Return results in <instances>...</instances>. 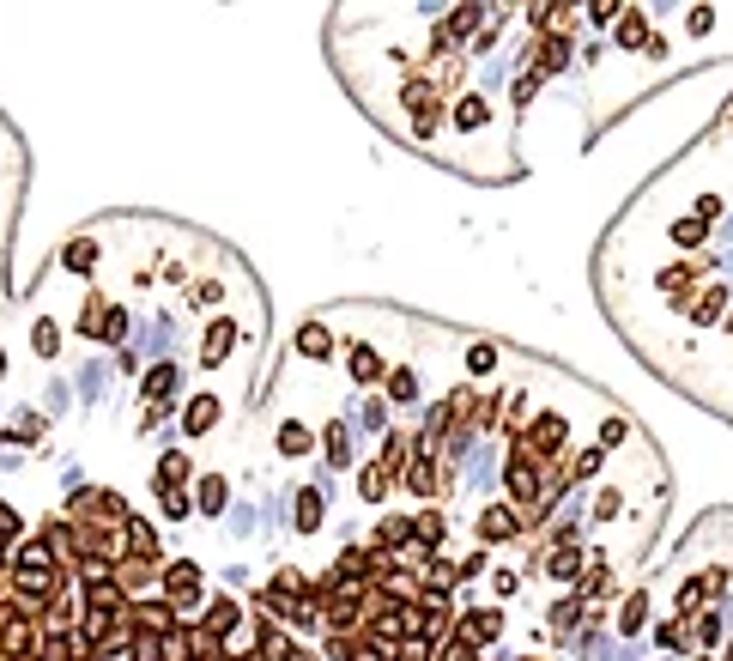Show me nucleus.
Returning <instances> with one entry per match:
<instances>
[{
    "label": "nucleus",
    "instance_id": "25",
    "mask_svg": "<svg viewBox=\"0 0 733 661\" xmlns=\"http://www.w3.org/2000/svg\"><path fill=\"white\" fill-rule=\"evenodd\" d=\"M685 315H691V322H721V315H728V291H721V285H709L697 304H685Z\"/></svg>",
    "mask_w": 733,
    "mask_h": 661
},
{
    "label": "nucleus",
    "instance_id": "47",
    "mask_svg": "<svg viewBox=\"0 0 733 661\" xmlns=\"http://www.w3.org/2000/svg\"><path fill=\"white\" fill-rule=\"evenodd\" d=\"M612 443H625V418H606L600 425V450H612Z\"/></svg>",
    "mask_w": 733,
    "mask_h": 661
},
{
    "label": "nucleus",
    "instance_id": "54",
    "mask_svg": "<svg viewBox=\"0 0 733 661\" xmlns=\"http://www.w3.org/2000/svg\"><path fill=\"white\" fill-rule=\"evenodd\" d=\"M0 377H6V352H0Z\"/></svg>",
    "mask_w": 733,
    "mask_h": 661
},
{
    "label": "nucleus",
    "instance_id": "1",
    "mask_svg": "<svg viewBox=\"0 0 733 661\" xmlns=\"http://www.w3.org/2000/svg\"><path fill=\"white\" fill-rule=\"evenodd\" d=\"M43 625H36V607L19 594H0V661H36L43 656Z\"/></svg>",
    "mask_w": 733,
    "mask_h": 661
},
{
    "label": "nucleus",
    "instance_id": "37",
    "mask_svg": "<svg viewBox=\"0 0 733 661\" xmlns=\"http://www.w3.org/2000/svg\"><path fill=\"white\" fill-rule=\"evenodd\" d=\"M485 370H498V346L491 340H473L466 346V377H485Z\"/></svg>",
    "mask_w": 733,
    "mask_h": 661
},
{
    "label": "nucleus",
    "instance_id": "30",
    "mask_svg": "<svg viewBox=\"0 0 733 661\" xmlns=\"http://www.w3.org/2000/svg\"><path fill=\"white\" fill-rule=\"evenodd\" d=\"M322 443H328V461H333V467H346V461H352V455H346V450H352V431H346V418H333L328 431H322Z\"/></svg>",
    "mask_w": 733,
    "mask_h": 661
},
{
    "label": "nucleus",
    "instance_id": "24",
    "mask_svg": "<svg viewBox=\"0 0 733 661\" xmlns=\"http://www.w3.org/2000/svg\"><path fill=\"white\" fill-rule=\"evenodd\" d=\"M412 534H418V546H425V553H436V546H442V534H449L442 510H418V516H412Z\"/></svg>",
    "mask_w": 733,
    "mask_h": 661
},
{
    "label": "nucleus",
    "instance_id": "12",
    "mask_svg": "<svg viewBox=\"0 0 733 661\" xmlns=\"http://www.w3.org/2000/svg\"><path fill=\"white\" fill-rule=\"evenodd\" d=\"M333 346H339V340H333V328H328V322H303V328H298V352L309 358V364H328Z\"/></svg>",
    "mask_w": 733,
    "mask_h": 661
},
{
    "label": "nucleus",
    "instance_id": "49",
    "mask_svg": "<svg viewBox=\"0 0 733 661\" xmlns=\"http://www.w3.org/2000/svg\"><path fill=\"white\" fill-rule=\"evenodd\" d=\"M273 661H322V656H315V649H303V643H291V637H285V649H279V656H273Z\"/></svg>",
    "mask_w": 733,
    "mask_h": 661
},
{
    "label": "nucleus",
    "instance_id": "35",
    "mask_svg": "<svg viewBox=\"0 0 733 661\" xmlns=\"http://www.w3.org/2000/svg\"><path fill=\"white\" fill-rule=\"evenodd\" d=\"M358 649H364V637H322V661H358Z\"/></svg>",
    "mask_w": 733,
    "mask_h": 661
},
{
    "label": "nucleus",
    "instance_id": "40",
    "mask_svg": "<svg viewBox=\"0 0 733 661\" xmlns=\"http://www.w3.org/2000/svg\"><path fill=\"white\" fill-rule=\"evenodd\" d=\"M655 643H661V649H685V643H691V631H685V619H666V625L655 631Z\"/></svg>",
    "mask_w": 733,
    "mask_h": 661
},
{
    "label": "nucleus",
    "instance_id": "29",
    "mask_svg": "<svg viewBox=\"0 0 733 661\" xmlns=\"http://www.w3.org/2000/svg\"><path fill=\"white\" fill-rule=\"evenodd\" d=\"M485 122H491V104H485V98H461V104H455V128H461V134L485 128Z\"/></svg>",
    "mask_w": 733,
    "mask_h": 661
},
{
    "label": "nucleus",
    "instance_id": "43",
    "mask_svg": "<svg viewBox=\"0 0 733 661\" xmlns=\"http://www.w3.org/2000/svg\"><path fill=\"white\" fill-rule=\"evenodd\" d=\"M703 237H709V225H703V219H679V225H673V243H703Z\"/></svg>",
    "mask_w": 733,
    "mask_h": 661
},
{
    "label": "nucleus",
    "instance_id": "28",
    "mask_svg": "<svg viewBox=\"0 0 733 661\" xmlns=\"http://www.w3.org/2000/svg\"><path fill=\"white\" fill-rule=\"evenodd\" d=\"M31 352H36V358H55V352H61V328H55L49 315H36V322H31Z\"/></svg>",
    "mask_w": 733,
    "mask_h": 661
},
{
    "label": "nucleus",
    "instance_id": "50",
    "mask_svg": "<svg viewBox=\"0 0 733 661\" xmlns=\"http://www.w3.org/2000/svg\"><path fill=\"white\" fill-rule=\"evenodd\" d=\"M618 12H625V6H612V0H594V6H588V19H594V25H612Z\"/></svg>",
    "mask_w": 733,
    "mask_h": 661
},
{
    "label": "nucleus",
    "instance_id": "14",
    "mask_svg": "<svg viewBox=\"0 0 733 661\" xmlns=\"http://www.w3.org/2000/svg\"><path fill=\"white\" fill-rule=\"evenodd\" d=\"M176 383H182V364H176V358H158V364L146 370V383H139V394H146L152 407H164V394H170Z\"/></svg>",
    "mask_w": 733,
    "mask_h": 661
},
{
    "label": "nucleus",
    "instance_id": "7",
    "mask_svg": "<svg viewBox=\"0 0 733 661\" xmlns=\"http://www.w3.org/2000/svg\"><path fill=\"white\" fill-rule=\"evenodd\" d=\"M122 540H128L133 564H152V570L164 564V553H158V528L146 522V516H128V522H122Z\"/></svg>",
    "mask_w": 733,
    "mask_h": 661
},
{
    "label": "nucleus",
    "instance_id": "4",
    "mask_svg": "<svg viewBox=\"0 0 733 661\" xmlns=\"http://www.w3.org/2000/svg\"><path fill=\"white\" fill-rule=\"evenodd\" d=\"M128 631H146V637H170V631H182V613L170 607L164 594H152V601H133V607H128Z\"/></svg>",
    "mask_w": 733,
    "mask_h": 661
},
{
    "label": "nucleus",
    "instance_id": "21",
    "mask_svg": "<svg viewBox=\"0 0 733 661\" xmlns=\"http://www.w3.org/2000/svg\"><path fill=\"white\" fill-rule=\"evenodd\" d=\"M612 36H618V49H649V36H655V31H649V19H642L636 6H625V12H618V31H612Z\"/></svg>",
    "mask_w": 733,
    "mask_h": 661
},
{
    "label": "nucleus",
    "instance_id": "44",
    "mask_svg": "<svg viewBox=\"0 0 733 661\" xmlns=\"http://www.w3.org/2000/svg\"><path fill=\"white\" fill-rule=\"evenodd\" d=\"M98 340H128V310L109 304V310H103V334H98Z\"/></svg>",
    "mask_w": 733,
    "mask_h": 661
},
{
    "label": "nucleus",
    "instance_id": "17",
    "mask_svg": "<svg viewBox=\"0 0 733 661\" xmlns=\"http://www.w3.org/2000/svg\"><path fill=\"white\" fill-rule=\"evenodd\" d=\"M195 510H206V516H225V510H231V480H225V474H206V480H200V491H195Z\"/></svg>",
    "mask_w": 733,
    "mask_h": 661
},
{
    "label": "nucleus",
    "instance_id": "33",
    "mask_svg": "<svg viewBox=\"0 0 733 661\" xmlns=\"http://www.w3.org/2000/svg\"><path fill=\"white\" fill-rule=\"evenodd\" d=\"M546 570H552V577H558V583H576V577H582V553H576V546H558V553H552V564H546Z\"/></svg>",
    "mask_w": 733,
    "mask_h": 661
},
{
    "label": "nucleus",
    "instance_id": "39",
    "mask_svg": "<svg viewBox=\"0 0 733 661\" xmlns=\"http://www.w3.org/2000/svg\"><path fill=\"white\" fill-rule=\"evenodd\" d=\"M412 394H418V377H412L406 364H400V370H388V401H400V407H406Z\"/></svg>",
    "mask_w": 733,
    "mask_h": 661
},
{
    "label": "nucleus",
    "instance_id": "34",
    "mask_svg": "<svg viewBox=\"0 0 733 661\" xmlns=\"http://www.w3.org/2000/svg\"><path fill=\"white\" fill-rule=\"evenodd\" d=\"M642 619H649V594H625V613H618V631H625V637H636V631H642Z\"/></svg>",
    "mask_w": 733,
    "mask_h": 661
},
{
    "label": "nucleus",
    "instance_id": "38",
    "mask_svg": "<svg viewBox=\"0 0 733 661\" xmlns=\"http://www.w3.org/2000/svg\"><path fill=\"white\" fill-rule=\"evenodd\" d=\"M436 661H485V649L466 637H449V643H436Z\"/></svg>",
    "mask_w": 733,
    "mask_h": 661
},
{
    "label": "nucleus",
    "instance_id": "27",
    "mask_svg": "<svg viewBox=\"0 0 733 661\" xmlns=\"http://www.w3.org/2000/svg\"><path fill=\"white\" fill-rule=\"evenodd\" d=\"M479 19H485V6H455V12H449V25H442V36H449V43H461V36L479 31Z\"/></svg>",
    "mask_w": 733,
    "mask_h": 661
},
{
    "label": "nucleus",
    "instance_id": "26",
    "mask_svg": "<svg viewBox=\"0 0 733 661\" xmlns=\"http://www.w3.org/2000/svg\"><path fill=\"white\" fill-rule=\"evenodd\" d=\"M158 491V510H164V522H182V516H195V498L182 486H152Z\"/></svg>",
    "mask_w": 733,
    "mask_h": 661
},
{
    "label": "nucleus",
    "instance_id": "13",
    "mask_svg": "<svg viewBox=\"0 0 733 661\" xmlns=\"http://www.w3.org/2000/svg\"><path fill=\"white\" fill-rule=\"evenodd\" d=\"M231 346H236V322H231V315H219V322L206 328V340H200V364H225Z\"/></svg>",
    "mask_w": 733,
    "mask_h": 661
},
{
    "label": "nucleus",
    "instance_id": "23",
    "mask_svg": "<svg viewBox=\"0 0 733 661\" xmlns=\"http://www.w3.org/2000/svg\"><path fill=\"white\" fill-rule=\"evenodd\" d=\"M273 443H279V455H309L315 431H309V425H298V418H285V425L273 431Z\"/></svg>",
    "mask_w": 733,
    "mask_h": 661
},
{
    "label": "nucleus",
    "instance_id": "18",
    "mask_svg": "<svg viewBox=\"0 0 733 661\" xmlns=\"http://www.w3.org/2000/svg\"><path fill=\"white\" fill-rule=\"evenodd\" d=\"M212 425H219V394H195L188 413H182V431H188V437H206Z\"/></svg>",
    "mask_w": 733,
    "mask_h": 661
},
{
    "label": "nucleus",
    "instance_id": "48",
    "mask_svg": "<svg viewBox=\"0 0 733 661\" xmlns=\"http://www.w3.org/2000/svg\"><path fill=\"white\" fill-rule=\"evenodd\" d=\"M697 637L703 643H721V619H715V613H697Z\"/></svg>",
    "mask_w": 733,
    "mask_h": 661
},
{
    "label": "nucleus",
    "instance_id": "46",
    "mask_svg": "<svg viewBox=\"0 0 733 661\" xmlns=\"http://www.w3.org/2000/svg\"><path fill=\"white\" fill-rule=\"evenodd\" d=\"M685 25H691V36H709V31H715V6H691Z\"/></svg>",
    "mask_w": 733,
    "mask_h": 661
},
{
    "label": "nucleus",
    "instance_id": "10",
    "mask_svg": "<svg viewBox=\"0 0 733 661\" xmlns=\"http://www.w3.org/2000/svg\"><path fill=\"white\" fill-rule=\"evenodd\" d=\"M346 370H352V383H388V358L370 346V340H352V358H346Z\"/></svg>",
    "mask_w": 733,
    "mask_h": 661
},
{
    "label": "nucleus",
    "instance_id": "45",
    "mask_svg": "<svg viewBox=\"0 0 733 661\" xmlns=\"http://www.w3.org/2000/svg\"><path fill=\"white\" fill-rule=\"evenodd\" d=\"M618 510H625V491H612V486H606V491L594 498V516H600V522H612Z\"/></svg>",
    "mask_w": 733,
    "mask_h": 661
},
{
    "label": "nucleus",
    "instance_id": "15",
    "mask_svg": "<svg viewBox=\"0 0 733 661\" xmlns=\"http://www.w3.org/2000/svg\"><path fill=\"white\" fill-rule=\"evenodd\" d=\"M564 68H570V36L546 31V36H539V55H533V73L546 79V73H564Z\"/></svg>",
    "mask_w": 733,
    "mask_h": 661
},
{
    "label": "nucleus",
    "instance_id": "11",
    "mask_svg": "<svg viewBox=\"0 0 733 661\" xmlns=\"http://www.w3.org/2000/svg\"><path fill=\"white\" fill-rule=\"evenodd\" d=\"M515 534H522L515 504H485V510H479V540H491V546H498V540H515Z\"/></svg>",
    "mask_w": 733,
    "mask_h": 661
},
{
    "label": "nucleus",
    "instance_id": "20",
    "mask_svg": "<svg viewBox=\"0 0 733 661\" xmlns=\"http://www.w3.org/2000/svg\"><path fill=\"white\" fill-rule=\"evenodd\" d=\"M188 480H195V461H188L182 450L158 455V474H152V486H182V491H188Z\"/></svg>",
    "mask_w": 733,
    "mask_h": 661
},
{
    "label": "nucleus",
    "instance_id": "41",
    "mask_svg": "<svg viewBox=\"0 0 733 661\" xmlns=\"http://www.w3.org/2000/svg\"><path fill=\"white\" fill-rule=\"evenodd\" d=\"M600 461H606V450H600V443H594V450H582L576 461H570V480H588V474H600Z\"/></svg>",
    "mask_w": 733,
    "mask_h": 661
},
{
    "label": "nucleus",
    "instance_id": "22",
    "mask_svg": "<svg viewBox=\"0 0 733 661\" xmlns=\"http://www.w3.org/2000/svg\"><path fill=\"white\" fill-rule=\"evenodd\" d=\"M61 267L67 274H92V267H98V237H73V243L61 249Z\"/></svg>",
    "mask_w": 733,
    "mask_h": 661
},
{
    "label": "nucleus",
    "instance_id": "19",
    "mask_svg": "<svg viewBox=\"0 0 733 661\" xmlns=\"http://www.w3.org/2000/svg\"><path fill=\"white\" fill-rule=\"evenodd\" d=\"M322 516H328V498H322L315 486H303V491H298V510H291L298 534H315V528H322Z\"/></svg>",
    "mask_w": 733,
    "mask_h": 661
},
{
    "label": "nucleus",
    "instance_id": "55",
    "mask_svg": "<svg viewBox=\"0 0 733 661\" xmlns=\"http://www.w3.org/2000/svg\"><path fill=\"white\" fill-rule=\"evenodd\" d=\"M728 661H733V643H728Z\"/></svg>",
    "mask_w": 733,
    "mask_h": 661
},
{
    "label": "nucleus",
    "instance_id": "53",
    "mask_svg": "<svg viewBox=\"0 0 733 661\" xmlns=\"http://www.w3.org/2000/svg\"><path fill=\"white\" fill-rule=\"evenodd\" d=\"M455 570H461V577H479V570H485V553H466Z\"/></svg>",
    "mask_w": 733,
    "mask_h": 661
},
{
    "label": "nucleus",
    "instance_id": "3",
    "mask_svg": "<svg viewBox=\"0 0 733 661\" xmlns=\"http://www.w3.org/2000/svg\"><path fill=\"white\" fill-rule=\"evenodd\" d=\"M158 589H164V601L176 613H195L200 601H206V577H200V564H188V558H164L158 564Z\"/></svg>",
    "mask_w": 733,
    "mask_h": 661
},
{
    "label": "nucleus",
    "instance_id": "56",
    "mask_svg": "<svg viewBox=\"0 0 733 661\" xmlns=\"http://www.w3.org/2000/svg\"><path fill=\"white\" fill-rule=\"evenodd\" d=\"M697 661H709V656H697Z\"/></svg>",
    "mask_w": 733,
    "mask_h": 661
},
{
    "label": "nucleus",
    "instance_id": "9",
    "mask_svg": "<svg viewBox=\"0 0 733 661\" xmlns=\"http://www.w3.org/2000/svg\"><path fill=\"white\" fill-rule=\"evenodd\" d=\"M455 637H466V643L485 649V643H498V637H503V613H498V607H473V613L455 619Z\"/></svg>",
    "mask_w": 733,
    "mask_h": 661
},
{
    "label": "nucleus",
    "instance_id": "8",
    "mask_svg": "<svg viewBox=\"0 0 733 661\" xmlns=\"http://www.w3.org/2000/svg\"><path fill=\"white\" fill-rule=\"evenodd\" d=\"M243 625V607H236L231 594H219V601H206V613H200V631L212 637V643H225L231 649V631Z\"/></svg>",
    "mask_w": 733,
    "mask_h": 661
},
{
    "label": "nucleus",
    "instance_id": "6",
    "mask_svg": "<svg viewBox=\"0 0 733 661\" xmlns=\"http://www.w3.org/2000/svg\"><path fill=\"white\" fill-rule=\"evenodd\" d=\"M36 625H43V637H73L79 631V594H49L36 607Z\"/></svg>",
    "mask_w": 733,
    "mask_h": 661
},
{
    "label": "nucleus",
    "instance_id": "2",
    "mask_svg": "<svg viewBox=\"0 0 733 661\" xmlns=\"http://www.w3.org/2000/svg\"><path fill=\"white\" fill-rule=\"evenodd\" d=\"M73 528H122L133 516L128 504H122V491H109V486H85V491H73Z\"/></svg>",
    "mask_w": 733,
    "mask_h": 661
},
{
    "label": "nucleus",
    "instance_id": "51",
    "mask_svg": "<svg viewBox=\"0 0 733 661\" xmlns=\"http://www.w3.org/2000/svg\"><path fill=\"white\" fill-rule=\"evenodd\" d=\"M491 589H498V594H503V601H509V594L522 589V577H515V570H498V577H491Z\"/></svg>",
    "mask_w": 733,
    "mask_h": 661
},
{
    "label": "nucleus",
    "instance_id": "52",
    "mask_svg": "<svg viewBox=\"0 0 733 661\" xmlns=\"http://www.w3.org/2000/svg\"><path fill=\"white\" fill-rule=\"evenodd\" d=\"M533 92H539V73H522V79H515V104H528Z\"/></svg>",
    "mask_w": 733,
    "mask_h": 661
},
{
    "label": "nucleus",
    "instance_id": "36",
    "mask_svg": "<svg viewBox=\"0 0 733 661\" xmlns=\"http://www.w3.org/2000/svg\"><path fill=\"white\" fill-rule=\"evenodd\" d=\"M122 661H164V637L133 631V637H128V656H122Z\"/></svg>",
    "mask_w": 733,
    "mask_h": 661
},
{
    "label": "nucleus",
    "instance_id": "16",
    "mask_svg": "<svg viewBox=\"0 0 733 661\" xmlns=\"http://www.w3.org/2000/svg\"><path fill=\"white\" fill-rule=\"evenodd\" d=\"M406 486L418 491V498H436V455L425 450V437H418V455L406 461Z\"/></svg>",
    "mask_w": 733,
    "mask_h": 661
},
{
    "label": "nucleus",
    "instance_id": "42",
    "mask_svg": "<svg viewBox=\"0 0 733 661\" xmlns=\"http://www.w3.org/2000/svg\"><path fill=\"white\" fill-rule=\"evenodd\" d=\"M0 540H6V546H19V540H25V522H19V510H12V504H0Z\"/></svg>",
    "mask_w": 733,
    "mask_h": 661
},
{
    "label": "nucleus",
    "instance_id": "5",
    "mask_svg": "<svg viewBox=\"0 0 733 661\" xmlns=\"http://www.w3.org/2000/svg\"><path fill=\"white\" fill-rule=\"evenodd\" d=\"M400 98H406L412 128H418V134H436V122H442V98H436L431 85H425V79H406V92H400Z\"/></svg>",
    "mask_w": 733,
    "mask_h": 661
},
{
    "label": "nucleus",
    "instance_id": "31",
    "mask_svg": "<svg viewBox=\"0 0 733 661\" xmlns=\"http://www.w3.org/2000/svg\"><path fill=\"white\" fill-rule=\"evenodd\" d=\"M703 267H709V261H673V267L661 274V291H685V285H691Z\"/></svg>",
    "mask_w": 733,
    "mask_h": 661
},
{
    "label": "nucleus",
    "instance_id": "32",
    "mask_svg": "<svg viewBox=\"0 0 733 661\" xmlns=\"http://www.w3.org/2000/svg\"><path fill=\"white\" fill-rule=\"evenodd\" d=\"M358 491H364V504H382V498H388V474H382V461H370L364 474H358Z\"/></svg>",
    "mask_w": 733,
    "mask_h": 661
}]
</instances>
